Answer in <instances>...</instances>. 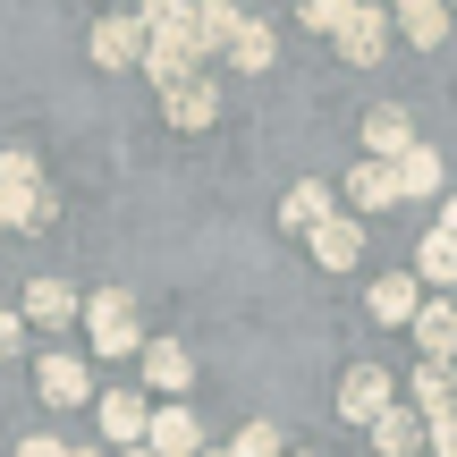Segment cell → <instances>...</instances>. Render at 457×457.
Returning a JSON list of instances; mask_svg holds the SVG:
<instances>
[{
	"label": "cell",
	"instance_id": "obj_19",
	"mask_svg": "<svg viewBox=\"0 0 457 457\" xmlns=\"http://www.w3.org/2000/svg\"><path fill=\"white\" fill-rule=\"evenodd\" d=\"M68 313H77V288H68V279H26V322H68Z\"/></svg>",
	"mask_w": 457,
	"mask_h": 457
},
{
	"label": "cell",
	"instance_id": "obj_12",
	"mask_svg": "<svg viewBox=\"0 0 457 457\" xmlns=\"http://www.w3.org/2000/svg\"><path fill=\"white\" fill-rule=\"evenodd\" d=\"M145 424H153V407L136 390H102V432H111L119 449H145Z\"/></svg>",
	"mask_w": 457,
	"mask_h": 457
},
{
	"label": "cell",
	"instance_id": "obj_28",
	"mask_svg": "<svg viewBox=\"0 0 457 457\" xmlns=\"http://www.w3.org/2000/svg\"><path fill=\"white\" fill-rule=\"evenodd\" d=\"M424 441H432V457H457V407H449V415H432Z\"/></svg>",
	"mask_w": 457,
	"mask_h": 457
},
{
	"label": "cell",
	"instance_id": "obj_36",
	"mask_svg": "<svg viewBox=\"0 0 457 457\" xmlns=\"http://www.w3.org/2000/svg\"><path fill=\"white\" fill-rule=\"evenodd\" d=\"M288 457H296V449H288Z\"/></svg>",
	"mask_w": 457,
	"mask_h": 457
},
{
	"label": "cell",
	"instance_id": "obj_32",
	"mask_svg": "<svg viewBox=\"0 0 457 457\" xmlns=\"http://www.w3.org/2000/svg\"><path fill=\"white\" fill-rule=\"evenodd\" d=\"M441 237H449V245H457V195H449V204H441Z\"/></svg>",
	"mask_w": 457,
	"mask_h": 457
},
{
	"label": "cell",
	"instance_id": "obj_30",
	"mask_svg": "<svg viewBox=\"0 0 457 457\" xmlns=\"http://www.w3.org/2000/svg\"><path fill=\"white\" fill-rule=\"evenodd\" d=\"M26 204L34 195H9V187H0V228H26Z\"/></svg>",
	"mask_w": 457,
	"mask_h": 457
},
{
	"label": "cell",
	"instance_id": "obj_13",
	"mask_svg": "<svg viewBox=\"0 0 457 457\" xmlns=\"http://www.w3.org/2000/svg\"><path fill=\"white\" fill-rule=\"evenodd\" d=\"M145 381H153V390H170V398L187 407V381H195V356H187L179 339H153V347H145Z\"/></svg>",
	"mask_w": 457,
	"mask_h": 457
},
{
	"label": "cell",
	"instance_id": "obj_33",
	"mask_svg": "<svg viewBox=\"0 0 457 457\" xmlns=\"http://www.w3.org/2000/svg\"><path fill=\"white\" fill-rule=\"evenodd\" d=\"M68 457H102V449H68Z\"/></svg>",
	"mask_w": 457,
	"mask_h": 457
},
{
	"label": "cell",
	"instance_id": "obj_25",
	"mask_svg": "<svg viewBox=\"0 0 457 457\" xmlns=\"http://www.w3.org/2000/svg\"><path fill=\"white\" fill-rule=\"evenodd\" d=\"M220 457H288V449H279V432H271V424H245Z\"/></svg>",
	"mask_w": 457,
	"mask_h": 457
},
{
	"label": "cell",
	"instance_id": "obj_23",
	"mask_svg": "<svg viewBox=\"0 0 457 457\" xmlns=\"http://www.w3.org/2000/svg\"><path fill=\"white\" fill-rule=\"evenodd\" d=\"M237 26H245L237 9H220V0H204V9H195V51H228V43H237Z\"/></svg>",
	"mask_w": 457,
	"mask_h": 457
},
{
	"label": "cell",
	"instance_id": "obj_9",
	"mask_svg": "<svg viewBox=\"0 0 457 457\" xmlns=\"http://www.w3.org/2000/svg\"><path fill=\"white\" fill-rule=\"evenodd\" d=\"M162 111H170V128H212V119H220V85L212 77H187V85L162 94Z\"/></svg>",
	"mask_w": 457,
	"mask_h": 457
},
{
	"label": "cell",
	"instance_id": "obj_16",
	"mask_svg": "<svg viewBox=\"0 0 457 457\" xmlns=\"http://www.w3.org/2000/svg\"><path fill=\"white\" fill-rule=\"evenodd\" d=\"M364 441H373L381 457H415V449H424V415H415V407H390L381 424H364Z\"/></svg>",
	"mask_w": 457,
	"mask_h": 457
},
{
	"label": "cell",
	"instance_id": "obj_17",
	"mask_svg": "<svg viewBox=\"0 0 457 457\" xmlns=\"http://www.w3.org/2000/svg\"><path fill=\"white\" fill-rule=\"evenodd\" d=\"M390 170H398V204H407V195H441V179H449L432 145H407V153H398Z\"/></svg>",
	"mask_w": 457,
	"mask_h": 457
},
{
	"label": "cell",
	"instance_id": "obj_4",
	"mask_svg": "<svg viewBox=\"0 0 457 457\" xmlns=\"http://www.w3.org/2000/svg\"><path fill=\"white\" fill-rule=\"evenodd\" d=\"M313 237V262H322V271H356L364 262V220L356 212H330L322 228H305Z\"/></svg>",
	"mask_w": 457,
	"mask_h": 457
},
{
	"label": "cell",
	"instance_id": "obj_22",
	"mask_svg": "<svg viewBox=\"0 0 457 457\" xmlns=\"http://www.w3.org/2000/svg\"><path fill=\"white\" fill-rule=\"evenodd\" d=\"M424 279H432V288H457V245L441 237V228H432L424 254H415V288H424Z\"/></svg>",
	"mask_w": 457,
	"mask_h": 457
},
{
	"label": "cell",
	"instance_id": "obj_20",
	"mask_svg": "<svg viewBox=\"0 0 457 457\" xmlns=\"http://www.w3.org/2000/svg\"><path fill=\"white\" fill-rule=\"evenodd\" d=\"M271 26H254V17H245L237 26V43H228V68H237V77H262V68H271Z\"/></svg>",
	"mask_w": 457,
	"mask_h": 457
},
{
	"label": "cell",
	"instance_id": "obj_34",
	"mask_svg": "<svg viewBox=\"0 0 457 457\" xmlns=\"http://www.w3.org/2000/svg\"><path fill=\"white\" fill-rule=\"evenodd\" d=\"M119 457H153V449H119Z\"/></svg>",
	"mask_w": 457,
	"mask_h": 457
},
{
	"label": "cell",
	"instance_id": "obj_21",
	"mask_svg": "<svg viewBox=\"0 0 457 457\" xmlns=\"http://www.w3.org/2000/svg\"><path fill=\"white\" fill-rule=\"evenodd\" d=\"M279 220H288V228H322V220H330V187H322V179L288 187V204H279Z\"/></svg>",
	"mask_w": 457,
	"mask_h": 457
},
{
	"label": "cell",
	"instance_id": "obj_8",
	"mask_svg": "<svg viewBox=\"0 0 457 457\" xmlns=\"http://www.w3.org/2000/svg\"><path fill=\"white\" fill-rule=\"evenodd\" d=\"M145 449H153V457H204V424H195L187 407H162V415L145 424Z\"/></svg>",
	"mask_w": 457,
	"mask_h": 457
},
{
	"label": "cell",
	"instance_id": "obj_7",
	"mask_svg": "<svg viewBox=\"0 0 457 457\" xmlns=\"http://www.w3.org/2000/svg\"><path fill=\"white\" fill-rule=\"evenodd\" d=\"M364 305H373V322H415V313H424V288H415V271H381L373 288H364Z\"/></svg>",
	"mask_w": 457,
	"mask_h": 457
},
{
	"label": "cell",
	"instance_id": "obj_18",
	"mask_svg": "<svg viewBox=\"0 0 457 457\" xmlns=\"http://www.w3.org/2000/svg\"><path fill=\"white\" fill-rule=\"evenodd\" d=\"M407 390H415V415H449V398H457V364H415L407 373Z\"/></svg>",
	"mask_w": 457,
	"mask_h": 457
},
{
	"label": "cell",
	"instance_id": "obj_29",
	"mask_svg": "<svg viewBox=\"0 0 457 457\" xmlns=\"http://www.w3.org/2000/svg\"><path fill=\"white\" fill-rule=\"evenodd\" d=\"M17 347H26V322H17V313H0V364H9Z\"/></svg>",
	"mask_w": 457,
	"mask_h": 457
},
{
	"label": "cell",
	"instance_id": "obj_2",
	"mask_svg": "<svg viewBox=\"0 0 457 457\" xmlns=\"http://www.w3.org/2000/svg\"><path fill=\"white\" fill-rule=\"evenodd\" d=\"M77 313H85V339H94L111 364L145 347V330H136V296H128V288H102L94 305H77Z\"/></svg>",
	"mask_w": 457,
	"mask_h": 457
},
{
	"label": "cell",
	"instance_id": "obj_3",
	"mask_svg": "<svg viewBox=\"0 0 457 457\" xmlns=\"http://www.w3.org/2000/svg\"><path fill=\"white\" fill-rule=\"evenodd\" d=\"M390 407H398V381L381 373V364H347V381H339V415L347 424H381Z\"/></svg>",
	"mask_w": 457,
	"mask_h": 457
},
{
	"label": "cell",
	"instance_id": "obj_14",
	"mask_svg": "<svg viewBox=\"0 0 457 457\" xmlns=\"http://www.w3.org/2000/svg\"><path fill=\"white\" fill-rule=\"evenodd\" d=\"M407 145H415V128H407V111H398V102L364 111V153H373V162H398Z\"/></svg>",
	"mask_w": 457,
	"mask_h": 457
},
{
	"label": "cell",
	"instance_id": "obj_10",
	"mask_svg": "<svg viewBox=\"0 0 457 457\" xmlns=\"http://www.w3.org/2000/svg\"><path fill=\"white\" fill-rule=\"evenodd\" d=\"M390 204H398V170L390 162H356V170H347V212H390Z\"/></svg>",
	"mask_w": 457,
	"mask_h": 457
},
{
	"label": "cell",
	"instance_id": "obj_11",
	"mask_svg": "<svg viewBox=\"0 0 457 457\" xmlns=\"http://www.w3.org/2000/svg\"><path fill=\"white\" fill-rule=\"evenodd\" d=\"M94 398V373H85V356H43V407H85Z\"/></svg>",
	"mask_w": 457,
	"mask_h": 457
},
{
	"label": "cell",
	"instance_id": "obj_35",
	"mask_svg": "<svg viewBox=\"0 0 457 457\" xmlns=\"http://www.w3.org/2000/svg\"><path fill=\"white\" fill-rule=\"evenodd\" d=\"M204 457H220V449H204Z\"/></svg>",
	"mask_w": 457,
	"mask_h": 457
},
{
	"label": "cell",
	"instance_id": "obj_26",
	"mask_svg": "<svg viewBox=\"0 0 457 457\" xmlns=\"http://www.w3.org/2000/svg\"><path fill=\"white\" fill-rule=\"evenodd\" d=\"M347 17H356V0H305V26H313V34H330V43H339Z\"/></svg>",
	"mask_w": 457,
	"mask_h": 457
},
{
	"label": "cell",
	"instance_id": "obj_5",
	"mask_svg": "<svg viewBox=\"0 0 457 457\" xmlns=\"http://www.w3.org/2000/svg\"><path fill=\"white\" fill-rule=\"evenodd\" d=\"M415 347H424V364H457V305L449 296H424V313H415Z\"/></svg>",
	"mask_w": 457,
	"mask_h": 457
},
{
	"label": "cell",
	"instance_id": "obj_27",
	"mask_svg": "<svg viewBox=\"0 0 457 457\" xmlns=\"http://www.w3.org/2000/svg\"><path fill=\"white\" fill-rule=\"evenodd\" d=\"M0 187H9V195H43V179H34L26 153H0Z\"/></svg>",
	"mask_w": 457,
	"mask_h": 457
},
{
	"label": "cell",
	"instance_id": "obj_24",
	"mask_svg": "<svg viewBox=\"0 0 457 457\" xmlns=\"http://www.w3.org/2000/svg\"><path fill=\"white\" fill-rule=\"evenodd\" d=\"M390 26H407V43H424V51H432V43L449 34V9H432V0H407V9H398Z\"/></svg>",
	"mask_w": 457,
	"mask_h": 457
},
{
	"label": "cell",
	"instance_id": "obj_15",
	"mask_svg": "<svg viewBox=\"0 0 457 457\" xmlns=\"http://www.w3.org/2000/svg\"><path fill=\"white\" fill-rule=\"evenodd\" d=\"M381 43H390V17H381V9H356V17L339 26V60H356V68H373Z\"/></svg>",
	"mask_w": 457,
	"mask_h": 457
},
{
	"label": "cell",
	"instance_id": "obj_1",
	"mask_svg": "<svg viewBox=\"0 0 457 457\" xmlns=\"http://www.w3.org/2000/svg\"><path fill=\"white\" fill-rule=\"evenodd\" d=\"M136 17H145V68L162 77V94H170V85H187V77H204L195 9H170V0H153V9H136Z\"/></svg>",
	"mask_w": 457,
	"mask_h": 457
},
{
	"label": "cell",
	"instance_id": "obj_31",
	"mask_svg": "<svg viewBox=\"0 0 457 457\" xmlns=\"http://www.w3.org/2000/svg\"><path fill=\"white\" fill-rule=\"evenodd\" d=\"M17 457H68V449L51 441V432H34V441H17Z\"/></svg>",
	"mask_w": 457,
	"mask_h": 457
},
{
	"label": "cell",
	"instance_id": "obj_6",
	"mask_svg": "<svg viewBox=\"0 0 457 457\" xmlns=\"http://www.w3.org/2000/svg\"><path fill=\"white\" fill-rule=\"evenodd\" d=\"M85 51H94V68H128V60H145V17H102V26L85 34Z\"/></svg>",
	"mask_w": 457,
	"mask_h": 457
}]
</instances>
